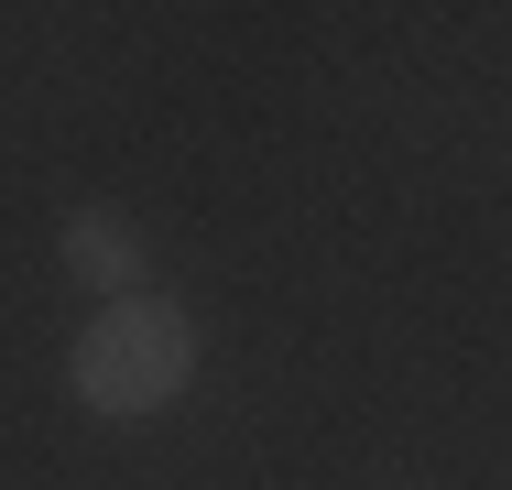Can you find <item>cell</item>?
Masks as SVG:
<instances>
[{
  "label": "cell",
  "mask_w": 512,
  "mask_h": 490,
  "mask_svg": "<svg viewBox=\"0 0 512 490\" xmlns=\"http://www.w3.org/2000/svg\"><path fill=\"white\" fill-rule=\"evenodd\" d=\"M55 262H66L88 294H120V305H131V284H142V229H131L120 207H77L66 240H55Z\"/></svg>",
  "instance_id": "cell-2"
},
{
  "label": "cell",
  "mask_w": 512,
  "mask_h": 490,
  "mask_svg": "<svg viewBox=\"0 0 512 490\" xmlns=\"http://www.w3.org/2000/svg\"><path fill=\"white\" fill-rule=\"evenodd\" d=\"M77 403H99V414H164L186 371H197V327L175 316V305H153V294H131V305H109L99 327L77 338Z\"/></svg>",
  "instance_id": "cell-1"
}]
</instances>
